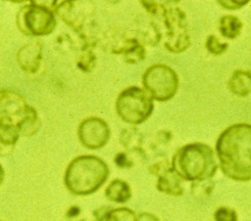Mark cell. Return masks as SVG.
I'll return each mask as SVG.
<instances>
[{"mask_svg": "<svg viewBox=\"0 0 251 221\" xmlns=\"http://www.w3.org/2000/svg\"><path fill=\"white\" fill-rule=\"evenodd\" d=\"M120 142L121 144L128 151L136 152L139 154H144V150L142 147L143 138L142 135L135 127L131 128H125L120 135Z\"/></svg>", "mask_w": 251, "mask_h": 221, "instance_id": "15", "label": "cell"}, {"mask_svg": "<svg viewBox=\"0 0 251 221\" xmlns=\"http://www.w3.org/2000/svg\"><path fill=\"white\" fill-rule=\"evenodd\" d=\"M249 1L248 0H244V1H221L219 0L218 3H220L221 6H223L224 8L227 9V10H237L241 7H243L244 5H246Z\"/></svg>", "mask_w": 251, "mask_h": 221, "instance_id": "26", "label": "cell"}, {"mask_svg": "<svg viewBox=\"0 0 251 221\" xmlns=\"http://www.w3.org/2000/svg\"><path fill=\"white\" fill-rule=\"evenodd\" d=\"M157 177L156 188L159 192L174 197H179L183 194L184 190L181 185L182 180L174 171L172 166L160 172Z\"/></svg>", "mask_w": 251, "mask_h": 221, "instance_id": "11", "label": "cell"}, {"mask_svg": "<svg viewBox=\"0 0 251 221\" xmlns=\"http://www.w3.org/2000/svg\"><path fill=\"white\" fill-rule=\"evenodd\" d=\"M215 187V183L212 179L203 180V181H196L192 182L191 184V194L196 199H205L212 193Z\"/></svg>", "mask_w": 251, "mask_h": 221, "instance_id": "21", "label": "cell"}, {"mask_svg": "<svg viewBox=\"0 0 251 221\" xmlns=\"http://www.w3.org/2000/svg\"><path fill=\"white\" fill-rule=\"evenodd\" d=\"M242 29L241 21L233 15H225L220 18L219 30L221 34L228 39L236 38Z\"/></svg>", "mask_w": 251, "mask_h": 221, "instance_id": "17", "label": "cell"}, {"mask_svg": "<svg viewBox=\"0 0 251 221\" xmlns=\"http://www.w3.org/2000/svg\"><path fill=\"white\" fill-rule=\"evenodd\" d=\"M106 198L116 203H125L131 198L129 184L122 179H114L105 189Z\"/></svg>", "mask_w": 251, "mask_h": 221, "instance_id": "14", "label": "cell"}, {"mask_svg": "<svg viewBox=\"0 0 251 221\" xmlns=\"http://www.w3.org/2000/svg\"><path fill=\"white\" fill-rule=\"evenodd\" d=\"M215 221H238V215L233 208L220 206L214 212Z\"/></svg>", "mask_w": 251, "mask_h": 221, "instance_id": "23", "label": "cell"}, {"mask_svg": "<svg viewBox=\"0 0 251 221\" xmlns=\"http://www.w3.org/2000/svg\"><path fill=\"white\" fill-rule=\"evenodd\" d=\"M205 47L209 53L213 55H221L226 51V49L228 48V44L226 42L220 41L216 35L211 34L206 38Z\"/></svg>", "mask_w": 251, "mask_h": 221, "instance_id": "22", "label": "cell"}, {"mask_svg": "<svg viewBox=\"0 0 251 221\" xmlns=\"http://www.w3.org/2000/svg\"><path fill=\"white\" fill-rule=\"evenodd\" d=\"M216 155L226 177L251 181V124L241 122L226 127L217 139Z\"/></svg>", "mask_w": 251, "mask_h": 221, "instance_id": "1", "label": "cell"}, {"mask_svg": "<svg viewBox=\"0 0 251 221\" xmlns=\"http://www.w3.org/2000/svg\"><path fill=\"white\" fill-rule=\"evenodd\" d=\"M29 106L18 92L10 89L0 90V122L17 125L28 113Z\"/></svg>", "mask_w": 251, "mask_h": 221, "instance_id": "9", "label": "cell"}, {"mask_svg": "<svg viewBox=\"0 0 251 221\" xmlns=\"http://www.w3.org/2000/svg\"><path fill=\"white\" fill-rule=\"evenodd\" d=\"M153 110L152 97L138 86L126 87L116 100V111L119 117L129 124L137 125L144 122Z\"/></svg>", "mask_w": 251, "mask_h": 221, "instance_id": "4", "label": "cell"}, {"mask_svg": "<svg viewBox=\"0 0 251 221\" xmlns=\"http://www.w3.org/2000/svg\"><path fill=\"white\" fill-rule=\"evenodd\" d=\"M135 221H160L159 218L149 212H141L139 214H136V220Z\"/></svg>", "mask_w": 251, "mask_h": 221, "instance_id": "27", "label": "cell"}, {"mask_svg": "<svg viewBox=\"0 0 251 221\" xmlns=\"http://www.w3.org/2000/svg\"><path fill=\"white\" fill-rule=\"evenodd\" d=\"M140 3L144 7V9L149 14H152L153 16L161 15V12L163 11V9L165 7L163 4H159L155 1H140Z\"/></svg>", "mask_w": 251, "mask_h": 221, "instance_id": "24", "label": "cell"}, {"mask_svg": "<svg viewBox=\"0 0 251 221\" xmlns=\"http://www.w3.org/2000/svg\"><path fill=\"white\" fill-rule=\"evenodd\" d=\"M79 212H80V208L78 207V206H76V205H74V206H71L69 209H68V211H67V217H69V218H73V217H75V216H77L78 214H79Z\"/></svg>", "mask_w": 251, "mask_h": 221, "instance_id": "28", "label": "cell"}, {"mask_svg": "<svg viewBox=\"0 0 251 221\" xmlns=\"http://www.w3.org/2000/svg\"><path fill=\"white\" fill-rule=\"evenodd\" d=\"M40 126V117L37 110L32 106L26 116L19 124L16 125L20 135H23L25 137H30L36 134L39 131Z\"/></svg>", "mask_w": 251, "mask_h": 221, "instance_id": "16", "label": "cell"}, {"mask_svg": "<svg viewBox=\"0 0 251 221\" xmlns=\"http://www.w3.org/2000/svg\"><path fill=\"white\" fill-rule=\"evenodd\" d=\"M110 174L108 164L100 157L82 155L68 164L64 174V184L75 196H88L98 191Z\"/></svg>", "mask_w": 251, "mask_h": 221, "instance_id": "2", "label": "cell"}, {"mask_svg": "<svg viewBox=\"0 0 251 221\" xmlns=\"http://www.w3.org/2000/svg\"><path fill=\"white\" fill-rule=\"evenodd\" d=\"M142 84L153 100L166 102L176 94L179 79L176 71L171 66L164 64H155L144 71Z\"/></svg>", "mask_w": 251, "mask_h": 221, "instance_id": "6", "label": "cell"}, {"mask_svg": "<svg viewBox=\"0 0 251 221\" xmlns=\"http://www.w3.org/2000/svg\"><path fill=\"white\" fill-rule=\"evenodd\" d=\"M77 67L83 72H90L96 66V55L91 48L82 49L76 62Z\"/></svg>", "mask_w": 251, "mask_h": 221, "instance_id": "20", "label": "cell"}, {"mask_svg": "<svg viewBox=\"0 0 251 221\" xmlns=\"http://www.w3.org/2000/svg\"><path fill=\"white\" fill-rule=\"evenodd\" d=\"M114 161H115L116 165L120 168H130L133 164L132 160L124 152L118 153L114 157Z\"/></svg>", "mask_w": 251, "mask_h": 221, "instance_id": "25", "label": "cell"}, {"mask_svg": "<svg viewBox=\"0 0 251 221\" xmlns=\"http://www.w3.org/2000/svg\"><path fill=\"white\" fill-rule=\"evenodd\" d=\"M0 154H1V152H0Z\"/></svg>", "mask_w": 251, "mask_h": 221, "instance_id": "30", "label": "cell"}, {"mask_svg": "<svg viewBox=\"0 0 251 221\" xmlns=\"http://www.w3.org/2000/svg\"><path fill=\"white\" fill-rule=\"evenodd\" d=\"M4 177H5V171H4L3 166L0 164V186H1V184L3 183Z\"/></svg>", "mask_w": 251, "mask_h": 221, "instance_id": "29", "label": "cell"}, {"mask_svg": "<svg viewBox=\"0 0 251 221\" xmlns=\"http://www.w3.org/2000/svg\"><path fill=\"white\" fill-rule=\"evenodd\" d=\"M135 212L128 207L111 208L106 214L104 221H135Z\"/></svg>", "mask_w": 251, "mask_h": 221, "instance_id": "19", "label": "cell"}, {"mask_svg": "<svg viewBox=\"0 0 251 221\" xmlns=\"http://www.w3.org/2000/svg\"><path fill=\"white\" fill-rule=\"evenodd\" d=\"M0 221H1V220H0Z\"/></svg>", "mask_w": 251, "mask_h": 221, "instance_id": "31", "label": "cell"}, {"mask_svg": "<svg viewBox=\"0 0 251 221\" xmlns=\"http://www.w3.org/2000/svg\"><path fill=\"white\" fill-rule=\"evenodd\" d=\"M114 54H122L127 64H136L142 61L145 56V48L136 37H129L122 42V45L116 49Z\"/></svg>", "mask_w": 251, "mask_h": 221, "instance_id": "12", "label": "cell"}, {"mask_svg": "<svg viewBox=\"0 0 251 221\" xmlns=\"http://www.w3.org/2000/svg\"><path fill=\"white\" fill-rule=\"evenodd\" d=\"M171 166L181 180L196 182L212 179L218 163L212 148L203 143H190L180 147L174 155Z\"/></svg>", "mask_w": 251, "mask_h": 221, "instance_id": "3", "label": "cell"}, {"mask_svg": "<svg viewBox=\"0 0 251 221\" xmlns=\"http://www.w3.org/2000/svg\"><path fill=\"white\" fill-rule=\"evenodd\" d=\"M54 7L41 4L40 1H30L18 12L16 22L25 35L44 36L52 33L56 26Z\"/></svg>", "mask_w": 251, "mask_h": 221, "instance_id": "5", "label": "cell"}, {"mask_svg": "<svg viewBox=\"0 0 251 221\" xmlns=\"http://www.w3.org/2000/svg\"><path fill=\"white\" fill-rule=\"evenodd\" d=\"M20 133L15 125L0 122V152L13 148L18 142Z\"/></svg>", "mask_w": 251, "mask_h": 221, "instance_id": "18", "label": "cell"}, {"mask_svg": "<svg viewBox=\"0 0 251 221\" xmlns=\"http://www.w3.org/2000/svg\"><path fill=\"white\" fill-rule=\"evenodd\" d=\"M228 88L236 96H248L251 93V70H234L228 80Z\"/></svg>", "mask_w": 251, "mask_h": 221, "instance_id": "13", "label": "cell"}, {"mask_svg": "<svg viewBox=\"0 0 251 221\" xmlns=\"http://www.w3.org/2000/svg\"><path fill=\"white\" fill-rule=\"evenodd\" d=\"M42 44L39 41L29 42L22 46L17 53V62L21 68L28 73L35 74L41 65Z\"/></svg>", "mask_w": 251, "mask_h": 221, "instance_id": "10", "label": "cell"}, {"mask_svg": "<svg viewBox=\"0 0 251 221\" xmlns=\"http://www.w3.org/2000/svg\"><path fill=\"white\" fill-rule=\"evenodd\" d=\"M166 26L165 47L169 52L181 53L190 46L185 13L178 7H164L160 15Z\"/></svg>", "mask_w": 251, "mask_h": 221, "instance_id": "7", "label": "cell"}, {"mask_svg": "<svg viewBox=\"0 0 251 221\" xmlns=\"http://www.w3.org/2000/svg\"><path fill=\"white\" fill-rule=\"evenodd\" d=\"M111 131L108 123L97 116L84 118L77 128L79 142L89 150L103 148L108 143Z\"/></svg>", "mask_w": 251, "mask_h": 221, "instance_id": "8", "label": "cell"}]
</instances>
